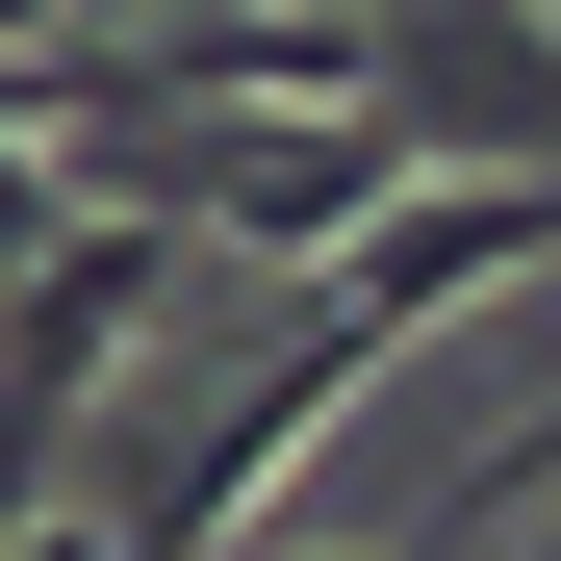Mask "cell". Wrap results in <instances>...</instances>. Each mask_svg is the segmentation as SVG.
Segmentation results:
<instances>
[{"mask_svg": "<svg viewBox=\"0 0 561 561\" xmlns=\"http://www.w3.org/2000/svg\"><path fill=\"white\" fill-rule=\"evenodd\" d=\"M128 179H179V230H230V255H357V230H409L434 205V153L383 128V103H332V128H205V153H179V128H128Z\"/></svg>", "mask_w": 561, "mask_h": 561, "instance_id": "cell-1", "label": "cell"}, {"mask_svg": "<svg viewBox=\"0 0 561 561\" xmlns=\"http://www.w3.org/2000/svg\"><path fill=\"white\" fill-rule=\"evenodd\" d=\"M357 383H383V332H357V307H307V332H280V357H255V383L205 409V434H179V485H153L128 536H153V561H230V536L280 511V459H307V434H332Z\"/></svg>", "mask_w": 561, "mask_h": 561, "instance_id": "cell-2", "label": "cell"}, {"mask_svg": "<svg viewBox=\"0 0 561 561\" xmlns=\"http://www.w3.org/2000/svg\"><path fill=\"white\" fill-rule=\"evenodd\" d=\"M153 280H179V230H153V205H103V179H51V255H26V357H0V409L77 434V409H103V357L153 332Z\"/></svg>", "mask_w": 561, "mask_h": 561, "instance_id": "cell-3", "label": "cell"}]
</instances>
